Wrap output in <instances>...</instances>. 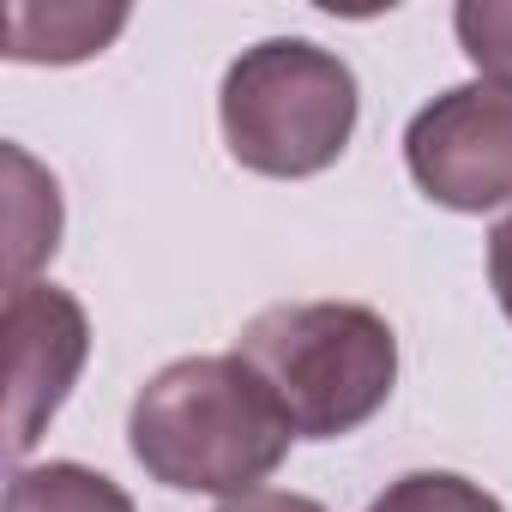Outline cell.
Wrapping results in <instances>:
<instances>
[{"label":"cell","mask_w":512,"mask_h":512,"mask_svg":"<svg viewBox=\"0 0 512 512\" xmlns=\"http://www.w3.org/2000/svg\"><path fill=\"white\" fill-rule=\"evenodd\" d=\"M290 440V422L241 356H181L127 410L139 470L175 494H253L290 458Z\"/></svg>","instance_id":"6da1fadb"},{"label":"cell","mask_w":512,"mask_h":512,"mask_svg":"<svg viewBox=\"0 0 512 512\" xmlns=\"http://www.w3.org/2000/svg\"><path fill=\"white\" fill-rule=\"evenodd\" d=\"M296 440H344L398 386V332L362 302H278L235 338Z\"/></svg>","instance_id":"7a4b0ae2"},{"label":"cell","mask_w":512,"mask_h":512,"mask_svg":"<svg viewBox=\"0 0 512 512\" xmlns=\"http://www.w3.org/2000/svg\"><path fill=\"white\" fill-rule=\"evenodd\" d=\"M356 73L308 37H266L229 61L217 91L223 145L241 169L308 181L332 169L356 133Z\"/></svg>","instance_id":"3957f363"},{"label":"cell","mask_w":512,"mask_h":512,"mask_svg":"<svg viewBox=\"0 0 512 512\" xmlns=\"http://www.w3.org/2000/svg\"><path fill=\"white\" fill-rule=\"evenodd\" d=\"M410 181L446 211H494L512 199V85L470 79L422 103L404 127Z\"/></svg>","instance_id":"277c9868"},{"label":"cell","mask_w":512,"mask_h":512,"mask_svg":"<svg viewBox=\"0 0 512 512\" xmlns=\"http://www.w3.org/2000/svg\"><path fill=\"white\" fill-rule=\"evenodd\" d=\"M85 356H91V320L67 290L55 284L7 290V380H13L7 446L13 458H25L37 434L55 422V410L85 374Z\"/></svg>","instance_id":"5b68a950"},{"label":"cell","mask_w":512,"mask_h":512,"mask_svg":"<svg viewBox=\"0 0 512 512\" xmlns=\"http://www.w3.org/2000/svg\"><path fill=\"white\" fill-rule=\"evenodd\" d=\"M127 25V7H13L7 13V61H91Z\"/></svg>","instance_id":"8992f818"},{"label":"cell","mask_w":512,"mask_h":512,"mask_svg":"<svg viewBox=\"0 0 512 512\" xmlns=\"http://www.w3.org/2000/svg\"><path fill=\"white\" fill-rule=\"evenodd\" d=\"M0 512H139L133 494L73 458H49V464H19L7 482V500Z\"/></svg>","instance_id":"52a82bcc"},{"label":"cell","mask_w":512,"mask_h":512,"mask_svg":"<svg viewBox=\"0 0 512 512\" xmlns=\"http://www.w3.org/2000/svg\"><path fill=\"white\" fill-rule=\"evenodd\" d=\"M7 169H13V266H7V290H25L31 272L61 247V193L55 175H43L19 145H7Z\"/></svg>","instance_id":"ba28073f"},{"label":"cell","mask_w":512,"mask_h":512,"mask_svg":"<svg viewBox=\"0 0 512 512\" xmlns=\"http://www.w3.org/2000/svg\"><path fill=\"white\" fill-rule=\"evenodd\" d=\"M368 512H500V500L458 470H410Z\"/></svg>","instance_id":"9c48e42d"},{"label":"cell","mask_w":512,"mask_h":512,"mask_svg":"<svg viewBox=\"0 0 512 512\" xmlns=\"http://www.w3.org/2000/svg\"><path fill=\"white\" fill-rule=\"evenodd\" d=\"M458 49L494 85H512V0H464L452 13Z\"/></svg>","instance_id":"30bf717a"},{"label":"cell","mask_w":512,"mask_h":512,"mask_svg":"<svg viewBox=\"0 0 512 512\" xmlns=\"http://www.w3.org/2000/svg\"><path fill=\"white\" fill-rule=\"evenodd\" d=\"M488 284H494L500 314L512 320V217H500V223L488 229Z\"/></svg>","instance_id":"8fae6325"},{"label":"cell","mask_w":512,"mask_h":512,"mask_svg":"<svg viewBox=\"0 0 512 512\" xmlns=\"http://www.w3.org/2000/svg\"><path fill=\"white\" fill-rule=\"evenodd\" d=\"M217 512H326V506L308 500V494H290V488H253V494L223 500Z\"/></svg>","instance_id":"7c38bea8"}]
</instances>
